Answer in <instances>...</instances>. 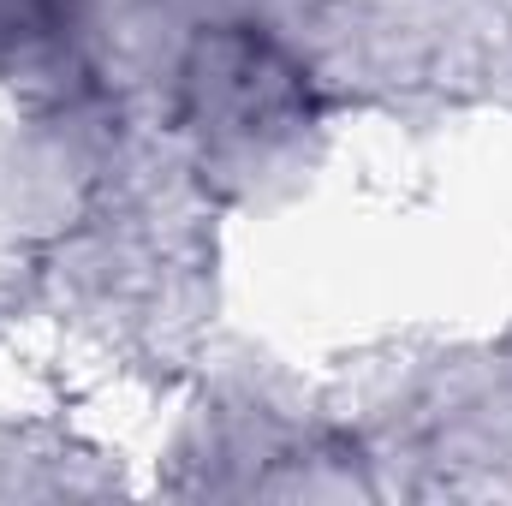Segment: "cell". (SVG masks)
<instances>
[{"label": "cell", "mask_w": 512, "mask_h": 506, "mask_svg": "<svg viewBox=\"0 0 512 506\" xmlns=\"http://www.w3.org/2000/svg\"><path fill=\"white\" fill-rule=\"evenodd\" d=\"M310 72L262 24H209L179 60V120L215 149H268L310 126Z\"/></svg>", "instance_id": "6da1fadb"}, {"label": "cell", "mask_w": 512, "mask_h": 506, "mask_svg": "<svg viewBox=\"0 0 512 506\" xmlns=\"http://www.w3.org/2000/svg\"><path fill=\"white\" fill-rule=\"evenodd\" d=\"M72 30V0H0V60L54 48Z\"/></svg>", "instance_id": "7a4b0ae2"}]
</instances>
